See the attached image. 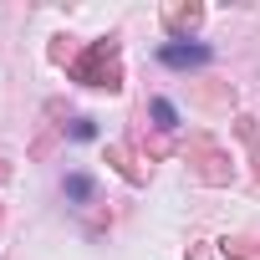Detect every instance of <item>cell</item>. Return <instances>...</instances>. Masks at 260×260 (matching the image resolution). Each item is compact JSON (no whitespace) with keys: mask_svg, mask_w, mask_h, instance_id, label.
Instances as JSON below:
<instances>
[{"mask_svg":"<svg viewBox=\"0 0 260 260\" xmlns=\"http://www.w3.org/2000/svg\"><path fill=\"white\" fill-rule=\"evenodd\" d=\"M72 77H77L82 87H107V92H117V87H122L117 41H92L82 56H72Z\"/></svg>","mask_w":260,"mask_h":260,"instance_id":"obj_1","label":"cell"},{"mask_svg":"<svg viewBox=\"0 0 260 260\" xmlns=\"http://www.w3.org/2000/svg\"><path fill=\"white\" fill-rule=\"evenodd\" d=\"M51 61H72V46H67V36H56V46H51Z\"/></svg>","mask_w":260,"mask_h":260,"instance_id":"obj_9","label":"cell"},{"mask_svg":"<svg viewBox=\"0 0 260 260\" xmlns=\"http://www.w3.org/2000/svg\"><path fill=\"white\" fill-rule=\"evenodd\" d=\"M189 164H194V174H199L204 184H230V174H235V169H230V153H224L219 143H209V138H194V158H189Z\"/></svg>","mask_w":260,"mask_h":260,"instance_id":"obj_2","label":"cell"},{"mask_svg":"<svg viewBox=\"0 0 260 260\" xmlns=\"http://www.w3.org/2000/svg\"><path fill=\"white\" fill-rule=\"evenodd\" d=\"M199 21H204V6H194V0H174V6H164V26H169L174 36L194 31Z\"/></svg>","mask_w":260,"mask_h":260,"instance_id":"obj_3","label":"cell"},{"mask_svg":"<svg viewBox=\"0 0 260 260\" xmlns=\"http://www.w3.org/2000/svg\"><path fill=\"white\" fill-rule=\"evenodd\" d=\"M199 97H204L209 107H230V102H235V92H230V87H219V92H214V87H204Z\"/></svg>","mask_w":260,"mask_h":260,"instance_id":"obj_6","label":"cell"},{"mask_svg":"<svg viewBox=\"0 0 260 260\" xmlns=\"http://www.w3.org/2000/svg\"><path fill=\"white\" fill-rule=\"evenodd\" d=\"M153 117H158V127H174V122H179V117H174V107H169V102H164V97H158V102H153Z\"/></svg>","mask_w":260,"mask_h":260,"instance_id":"obj_8","label":"cell"},{"mask_svg":"<svg viewBox=\"0 0 260 260\" xmlns=\"http://www.w3.org/2000/svg\"><path fill=\"white\" fill-rule=\"evenodd\" d=\"M164 61L169 67H199V61H209V51L204 46H164Z\"/></svg>","mask_w":260,"mask_h":260,"instance_id":"obj_5","label":"cell"},{"mask_svg":"<svg viewBox=\"0 0 260 260\" xmlns=\"http://www.w3.org/2000/svg\"><path fill=\"white\" fill-rule=\"evenodd\" d=\"M67 194H72V199H87V194H92V179H87V174H72V179H67Z\"/></svg>","mask_w":260,"mask_h":260,"instance_id":"obj_7","label":"cell"},{"mask_svg":"<svg viewBox=\"0 0 260 260\" xmlns=\"http://www.w3.org/2000/svg\"><path fill=\"white\" fill-rule=\"evenodd\" d=\"M184 260H214V250H209V245H194V250H189Z\"/></svg>","mask_w":260,"mask_h":260,"instance_id":"obj_10","label":"cell"},{"mask_svg":"<svg viewBox=\"0 0 260 260\" xmlns=\"http://www.w3.org/2000/svg\"><path fill=\"white\" fill-rule=\"evenodd\" d=\"M107 164H112V169H117V174H122L127 184H143V179H148V174L138 169V158H133V153H127L122 143H112V148H107Z\"/></svg>","mask_w":260,"mask_h":260,"instance_id":"obj_4","label":"cell"}]
</instances>
